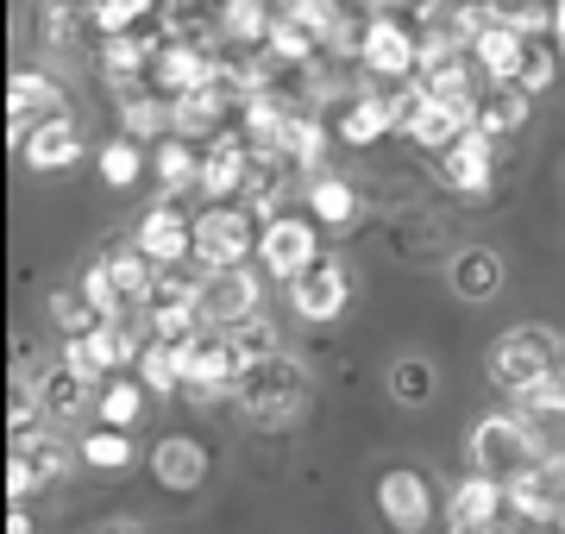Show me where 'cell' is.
<instances>
[{"instance_id": "cell-2", "label": "cell", "mask_w": 565, "mask_h": 534, "mask_svg": "<svg viewBox=\"0 0 565 534\" xmlns=\"http://www.w3.org/2000/svg\"><path fill=\"white\" fill-rule=\"evenodd\" d=\"M546 434L534 415L509 409V415H484L478 428H471V472L497 478V484H515V478H527L534 466L546 459Z\"/></svg>"}, {"instance_id": "cell-45", "label": "cell", "mask_w": 565, "mask_h": 534, "mask_svg": "<svg viewBox=\"0 0 565 534\" xmlns=\"http://www.w3.org/2000/svg\"><path fill=\"white\" fill-rule=\"evenodd\" d=\"M352 7H359L364 20H377V13H403L408 0H352Z\"/></svg>"}, {"instance_id": "cell-22", "label": "cell", "mask_w": 565, "mask_h": 534, "mask_svg": "<svg viewBox=\"0 0 565 534\" xmlns=\"http://www.w3.org/2000/svg\"><path fill=\"white\" fill-rule=\"evenodd\" d=\"M302 214H315L321 233H352L359 214H364V195L345 183V177L321 170V177H308V183H302Z\"/></svg>"}, {"instance_id": "cell-9", "label": "cell", "mask_w": 565, "mask_h": 534, "mask_svg": "<svg viewBox=\"0 0 565 534\" xmlns=\"http://www.w3.org/2000/svg\"><path fill=\"white\" fill-rule=\"evenodd\" d=\"M434 164H440V183L452 189V195H465V202H497L503 164H497V139H484L478 126H471L446 158H434Z\"/></svg>"}, {"instance_id": "cell-30", "label": "cell", "mask_w": 565, "mask_h": 534, "mask_svg": "<svg viewBox=\"0 0 565 534\" xmlns=\"http://www.w3.org/2000/svg\"><path fill=\"white\" fill-rule=\"evenodd\" d=\"M82 39L102 44L88 0H39V44H44V51H76Z\"/></svg>"}, {"instance_id": "cell-17", "label": "cell", "mask_w": 565, "mask_h": 534, "mask_svg": "<svg viewBox=\"0 0 565 534\" xmlns=\"http://www.w3.org/2000/svg\"><path fill=\"white\" fill-rule=\"evenodd\" d=\"M51 114H70L57 76H44V70H13V83H7V132H13V145H20L39 120H51Z\"/></svg>"}, {"instance_id": "cell-5", "label": "cell", "mask_w": 565, "mask_h": 534, "mask_svg": "<svg viewBox=\"0 0 565 534\" xmlns=\"http://www.w3.org/2000/svg\"><path fill=\"white\" fill-rule=\"evenodd\" d=\"M177 352H182V396H189V403H221V396L239 391L245 359H239V346H233V333L202 328L195 340H182Z\"/></svg>"}, {"instance_id": "cell-38", "label": "cell", "mask_w": 565, "mask_h": 534, "mask_svg": "<svg viewBox=\"0 0 565 534\" xmlns=\"http://www.w3.org/2000/svg\"><path fill=\"white\" fill-rule=\"evenodd\" d=\"M145 384L139 377H114V384H102V403H95V415H102V428H132L145 409Z\"/></svg>"}, {"instance_id": "cell-51", "label": "cell", "mask_w": 565, "mask_h": 534, "mask_svg": "<svg viewBox=\"0 0 565 534\" xmlns=\"http://www.w3.org/2000/svg\"><path fill=\"white\" fill-rule=\"evenodd\" d=\"M559 57H565V51H559Z\"/></svg>"}, {"instance_id": "cell-16", "label": "cell", "mask_w": 565, "mask_h": 534, "mask_svg": "<svg viewBox=\"0 0 565 534\" xmlns=\"http://www.w3.org/2000/svg\"><path fill=\"white\" fill-rule=\"evenodd\" d=\"M340 145H359V151H371V145L384 139H403V114H396V102H390V88H364V95H352V102L340 107Z\"/></svg>"}, {"instance_id": "cell-49", "label": "cell", "mask_w": 565, "mask_h": 534, "mask_svg": "<svg viewBox=\"0 0 565 534\" xmlns=\"http://www.w3.org/2000/svg\"><path fill=\"white\" fill-rule=\"evenodd\" d=\"M189 7H207V13H221V0H189Z\"/></svg>"}, {"instance_id": "cell-39", "label": "cell", "mask_w": 565, "mask_h": 534, "mask_svg": "<svg viewBox=\"0 0 565 534\" xmlns=\"http://www.w3.org/2000/svg\"><path fill=\"white\" fill-rule=\"evenodd\" d=\"M139 384L151 396H182V352L163 346V340H151L145 359H139Z\"/></svg>"}, {"instance_id": "cell-4", "label": "cell", "mask_w": 565, "mask_h": 534, "mask_svg": "<svg viewBox=\"0 0 565 534\" xmlns=\"http://www.w3.org/2000/svg\"><path fill=\"white\" fill-rule=\"evenodd\" d=\"M258 233H264V221L245 202H207L195 214V265L202 270L258 265Z\"/></svg>"}, {"instance_id": "cell-44", "label": "cell", "mask_w": 565, "mask_h": 534, "mask_svg": "<svg viewBox=\"0 0 565 534\" xmlns=\"http://www.w3.org/2000/svg\"><path fill=\"white\" fill-rule=\"evenodd\" d=\"M515 409L534 415V421H553V415H565V365L546 377V384H534L527 396H515Z\"/></svg>"}, {"instance_id": "cell-20", "label": "cell", "mask_w": 565, "mask_h": 534, "mask_svg": "<svg viewBox=\"0 0 565 534\" xmlns=\"http://www.w3.org/2000/svg\"><path fill=\"white\" fill-rule=\"evenodd\" d=\"M114 120H120V139H132V145L177 139V102L158 95L151 83L132 88V95H114Z\"/></svg>"}, {"instance_id": "cell-18", "label": "cell", "mask_w": 565, "mask_h": 534, "mask_svg": "<svg viewBox=\"0 0 565 534\" xmlns=\"http://www.w3.org/2000/svg\"><path fill=\"white\" fill-rule=\"evenodd\" d=\"M221 83V51H195V44H163L158 63H151V88L182 102L195 88H214Z\"/></svg>"}, {"instance_id": "cell-42", "label": "cell", "mask_w": 565, "mask_h": 534, "mask_svg": "<svg viewBox=\"0 0 565 534\" xmlns=\"http://www.w3.org/2000/svg\"><path fill=\"white\" fill-rule=\"evenodd\" d=\"M233 346H239L245 365H258V359H277V352H282V333H277L270 314H252L245 328H233Z\"/></svg>"}, {"instance_id": "cell-37", "label": "cell", "mask_w": 565, "mask_h": 534, "mask_svg": "<svg viewBox=\"0 0 565 534\" xmlns=\"http://www.w3.org/2000/svg\"><path fill=\"white\" fill-rule=\"evenodd\" d=\"M76 459L88 472H126L132 466V440H126V428H95V434H82Z\"/></svg>"}, {"instance_id": "cell-24", "label": "cell", "mask_w": 565, "mask_h": 534, "mask_svg": "<svg viewBox=\"0 0 565 534\" xmlns=\"http://www.w3.org/2000/svg\"><path fill=\"white\" fill-rule=\"evenodd\" d=\"M509 265L497 246H459L452 258H446V284H452V296L459 302H490L497 289H503Z\"/></svg>"}, {"instance_id": "cell-15", "label": "cell", "mask_w": 565, "mask_h": 534, "mask_svg": "<svg viewBox=\"0 0 565 534\" xmlns=\"http://www.w3.org/2000/svg\"><path fill=\"white\" fill-rule=\"evenodd\" d=\"M478 126V114L471 107H452V102H440V95H422V102L408 107V120H403V139L415 145V151H434V158H446L452 145L465 139Z\"/></svg>"}, {"instance_id": "cell-31", "label": "cell", "mask_w": 565, "mask_h": 534, "mask_svg": "<svg viewBox=\"0 0 565 534\" xmlns=\"http://www.w3.org/2000/svg\"><path fill=\"white\" fill-rule=\"evenodd\" d=\"M327 145H333V132H327V120L321 114H296V120H289V132H282V164L296 170V177H321L327 170Z\"/></svg>"}, {"instance_id": "cell-23", "label": "cell", "mask_w": 565, "mask_h": 534, "mask_svg": "<svg viewBox=\"0 0 565 534\" xmlns=\"http://www.w3.org/2000/svg\"><path fill=\"white\" fill-rule=\"evenodd\" d=\"M527 51H534V39H522L515 25H490V32H478V44H471V57H478V70H484L490 88H522V70H527Z\"/></svg>"}, {"instance_id": "cell-12", "label": "cell", "mask_w": 565, "mask_h": 534, "mask_svg": "<svg viewBox=\"0 0 565 534\" xmlns=\"http://www.w3.org/2000/svg\"><path fill=\"white\" fill-rule=\"evenodd\" d=\"M132 239L158 270H177L182 258H195V214H182L177 202H151L132 226Z\"/></svg>"}, {"instance_id": "cell-35", "label": "cell", "mask_w": 565, "mask_h": 534, "mask_svg": "<svg viewBox=\"0 0 565 534\" xmlns=\"http://www.w3.org/2000/svg\"><path fill=\"white\" fill-rule=\"evenodd\" d=\"M434 391H440V371L427 365L422 352H403V359L390 365V396H396L403 409H427Z\"/></svg>"}, {"instance_id": "cell-10", "label": "cell", "mask_w": 565, "mask_h": 534, "mask_svg": "<svg viewBox=\"0 0 565 534\" xmlns=\"http://www.w3.org/2000/svg\"><path fill=\"white\" fill-rule=\"evenodd\" d=\"M282 296H289V314H296V321L327 328V321H340L345 302H352V277H345V265L327 252L315 270H302L296 284H282Z\"/></svg>"}, {"instance_id": "cell-8", "label": "cell", "mask_w": 565, "mask_h": 534, "mask_svg": "<svg viewBox=\"0 0 565 534\" xmlns=\"http://www.w3.org/2000/svg\"><path fill=\"white\" fill-rule=\"evenodd\" d=\"M252 314H264V270L233 265V270H202V321L207 328H245Z\"/></svg>"}, {"instance_id": "cell-32", "label": "cell", "mask_w": 565, "mask_h": 534, "mask_svg": "<svg viewBox=\"0 0 565 534\" xmlns=\"http://www.w3.org/2000/svg\"><path fill=\"white\" fill-rule=\"evenodd\" d=\"M102 258H107V270H114V289H120V302H126V309H145L163 270L139 252V239H126V246H107Z\"/></svg>"}, {"instance_id": "cell-29", "label": "cell", "mask_w": 565, "mask_h": 534, "mask_svg": "<svg viewBox=\"0 0 565 534\" xmlns=\"http://www.w3.org/2000/svg\"><path fill=\"white\" fill-rule=\"evenodd\" d=\"M151 177H158L163 202H177V195H202V145H189V139L151 145Z\"/></svg>"}, {"instance_id": "cell-25", "label": "cell", "mask_w": 565, "mask_h": 534, "mask_svg": "<svg viewBox=\"0 0 565 534\" xmlns=\"http://www.w3.org/2000/svg\"><path fill=\"white\" fill-rule=\"evenodd\" d=\"M151 478H158L163 491H202L207 478V447L195 434H163L158 447H151Z\"/></svg>"}, {"instance_id": "cell-21", "label": "cell", "mask_w": 565, "mask_h": 534, "mask_svg": "<svg viewBox=\"0 0 565 534\" xmlns=\"http://www.w3.org/2000/svg\"><path fill=\"white\" fill-rule=\"evenodd\" d=\"M20 158H25V170H39V177H51V170H70V164L82 158V126H76V114H51V120H39V126L20 139Z\"/></svg>"}, {"instance_id": "cell-50", "label": "cell", "mask_w": 565, "mask_h": 534, "mask_svg": "<svg viewBox=\"0 0 565 534\" xmlns=\"http://www.w3.org/2000/svg\"><path fill=\"white\" fill-rule=\"evenodd\" d=\"M559 528H565V515H559Z\"/></svg>"}, {"instance_id": "cell-27", "label": "cell", "mask_w": 565, "mask_h": 534, "mask_svg": "<svg viewBox=\"0 0 565 534\" xmlns=\"http://www.w3.org/2000/svg\"><path fill=\"white\" fill-rule=\"evenodd\" d=\"M221 51H264L277 25V0H221Z\"/></svg>"}, {"instance_id": "cell-47", "label": "cell", "mask_w": 565, "mask_h": 534, "mask_svg": "<svg viewBox=\"0 0 565 534\" xmlns=\"http://www.w3.org/2000/svg\"><path fill=\"white\" fill-rule=\"evenodd\" d=\"M553 44L565 51V0H553Z\"/></svg>"}, {"instance_id": "cell-46", "label": "cell", "mask_w": 565, "mask_h": 534, "mask_svg": "<svg viewBox=\"0 0 565 534\" xmlns=\"http://www.w3.org/2000/svg\"><path fill=\"white\" fill-rule=\"evenodd\" d=\"M7 534H32V515H25L20 503H13V515H7Z\"/></svg>"}, {"instance_id": "cell-14", "label": "cell", "mask_w": 565, "mask_h": 534, "mask_svg": "<svg viewBox=\"0 0 565 534\" xmlns=\"http://www.w3.org/2000/svg\"><path fill=\"white\" fill-rule=\"evenodd\" d=\"M377 510H384V522L396 534H422L427 522H434V484H427L415 466H390V472L377 478Z\"/></svg>"}, {"instance_id": "cell-3", "label": "cell", "mask_w": 565, "mask_h": 534, "mask_svg": "<svg viewBox=\"0 0 565 534\" xmlns=\"http://www.w3.org/2000/svg\"><path fill=\"white\" fill-rule=\"evenodd\" d=\"M308 396H315L308 365L302 359H289V352H277V359H258V365L239 371L233 403H239L245 421H258V428H289V421L308 409Z\"/></svg>"}, {"instance_id": "cell-19", "label": "cell", "mask_w": 565, "mask_h": 534, "mask_svg": "<svg viewBox=\"0 0 565 534\" xmlns=\"http://www.w3.org/2000/svg\"><path fill=\"white\" fill-rule=\"evenodd\" d=\"M509 515H522V522H559L565 515V452H546L534 472L509 484Z\"/></svg>"}, {"instance_id": "cell-6", "label": "cell", "mask_w": 565, "mask_h": 534, "mask_svg": "<svg viewBox=\"0 0 565 534\" xmlns=\"http://www.w3.org/2000/svg\"><path fill=\"white\" fill-rule=\"evenodd\" d=\"M359 70L377 88L415 83V76H422V25L408 20V13H377V20H371V32H364Z\"/></svg>"}, {"instance_id": "cell-33", "label": "cell", "mask_w": 565, "mask_h": 534, "mask_svg": "<svg viewBox=\"0 0 565 534\" xmlns=\"http://www.w3.org/2000/svg\"><path fill=\"white\" fill-rule=\"evenodd\" d=\"M145 170H151V158H145V145L120 139V132H114V139L102 145V151H95V177H102V183L114 189V195H132V189L145 183Z\"/></svg>"}, {"instance_id": "cell-43", "label": "cell", "mask_w": 565, "mask_h": 534, "mask_svg": "<svg viewBox=\"0 0 565 534\" xmlns=\"http://www.w3.org/2000/svg\"><path fill=\"white\" fill-rule=\"evenodd\" d=\"M82 296L95 302V314L102 321H120L126 302H120V289H114V270H107V258H88V270H82Z\"/></svg>"}, {"instance_id": "cell-36", "label": "cell", "mask_w": 565, "mask_h": 534, "mask_svg": "<svg viewBox=\"0 0 565 534\" xmlns=\"http://www.w3.org/2000/svg\"><path fill=\"white\" fill-rule=\"evenodd\" d=\"M88 13H95V32H102V39H120V32L158 25L163 0H88Z\"/></svg>"}, {"instance_id": "cell-7", "label": "cell", "mask_w": 565, "mask_h": 534, "mask_svg": "<svg viewBox=\"0 0 565 534\" xmlns=\"http://www.w3.org/2000/svg\"><path fill=\"white\" fill-rule=\"evenodd\" d=\"M327 252H321V226L315 214H277V221H264L258 233V270L270 284H296L302 270H315Z\"/></svg>"}, {"instance_id": "cell-34", "label": "cell", "mask_w": 565, "mask_h": 534, "mask_svg": "<svg viewBox=\"0 0 565 534\" xmlns=\"http://www.w3.org/2000/svg\"><path fill=\"white\" fill-rule=\"evenodd\" d=\"M527 114H534V95H527V88H490L484 107H478V132L503 145L527 126Z\"/></svg>"}, {"instance_id": "cell-28", "label": "cell", "mask_w": 565, "mask_h": 534, "mask_svg": "<svg viewBox=\"0 0 565 534\" xmlns=\"http://www.w3.org/2000/svg\"><path fill=\"white\" fill-rule=\"evenodd\" d=\"M503 510H509V484L471 472L459 491H452V503H446V522H452V528H497Z\"/></svg>"}, {"instance_id": "cell-40", "label": "cell", "mask_w": 565, "mask_h": 534, "mask_svg": "<svg viewBox=\"0 0 565 534\" xmlns=\"http://www.w3.org/2000/svg\"><path fill=\"white\" fill-rule=\"evenodd\" d=\"M51 328L63 333V340H76V333H95L102 328V314H95V302L76 289H51Z\"/></svg>"}, {"instance_id": "cell-13", "label": "cell", "mask_w": 565, "mask_h": 534, "mask_svg": "<svg viewBox=\"0 0 565 534\" xmlns=\"http://www.w3.org/2000/svg\"><path fill=\"white\" fill-rule=\"evenodd\" d=\"M252 164H258V151L239 139V126L221 132L214 145H202V195H207V202H245V189H252Z\"/></svg>"}, {"instance_id": "cell-1", "label": "cell", "mask_w": 565, "mask_h": 534, "mask_svg": "<svg viewBox=\"0 0 565 534\" xmlns=\"http://www.w3.org/2000/svg\"><path fill=\"white\" fill-rule=\"evenodd\" d=\"M565 365V340L553 328H541V321H515V328H503L497 340H490V384L503 396H527L534 384H546L553 371Z\"/></svg>"}, {"instance_id": "cell-41", "label": "cell", "mask_w": 565, "mask_h": 534, "mask_svg": "<svg viewBox=\"0 0 565 534\" xmlns=\"http://www.w3.org/2000/svg\"><path fill=\"white\" fill-rule=\"evenodd\" d=\"M277 13L282 20H296V25H308V32L327 44V32H333L352 7H345V0H277Z\"/></svg>"}, {"instance_id": "cell-48", "label": "cell", "mask_w": 565, "mask_h": 534, "mask_svg": "<svg viewBox=\"0 0 565 534\" xmlns=\"http://www.w3.org/2000/svg\"><path fill=\"white\" fill-rule=\"evenodd\" d=\"M446 534H497V528H452V522H446Z\"/></svg>"}, {"instance_id": "cell-11", "label": "cell", "mask_w": 565, "mask_h": 534, "mask_svg": "<svg viewBox=\"0 0 565 534\" xmlns=\"http://www.w3.org/2000/svg\"><path fill=\"white\" fill-rule=\"evenodd\" d=\"M63 472H70V447L57 440V428L20 434V440H13V452H7V496H13V503H25L32 491L57 484Z\"/></svg>"}, {"instance_id": "cell-26", "label": "cell", "mask_w": 565, "mask_h": 534, "mask_svg": "<svg viewBox=\"0 0 565 534\" xmlns=\"http://www.w3.org/2000/svg\"><path fill=\"white\" fill-rule=\"evenodd\" d=\"M32 391H39L44 421H51V428H63V421H76L82 409H95V403H102V384H88V377L70 371V365H51Z\"/></svg>"}]
</instances>
